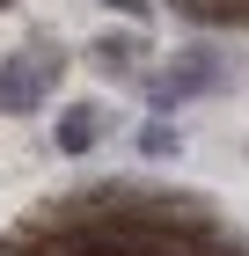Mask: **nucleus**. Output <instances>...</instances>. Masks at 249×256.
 <instances>
[{
	"instance_id": "obj_6",
	"label": "nucleus",
	"mask_w": 249,
	"mask_h": 256,
	"mask_svg": "<svg viewBox=\"0 0 249 256\" xmlns=\"http://www.w3.org/2000/svg\"><path fill=\"white\" fill-rule=\"evenodd\" d=\"M96 8H117V15H132V22L147 15V0H96Z\"/></svg>"
},
{
	"instance_id": "obj_2",
	"label": "nucleus",
	"mask_w": 249,
	"mask_h": 256,
	"mask_svg": "<svg viewBox=\"0 0 249 256\" xmlns=\"http://www.w3.org/2000/svg\"><path fill=\"white\" fill-rule=\"evenodd\" d=\"M59 66H66V52H59L52 37H30L22 52H8V59H0V118H30V110H44Z\"/></svg>"
},
{
	"instance_id": "obj_1",
	"label": "nucleus",
	"mask_w": 249,
	"mask_h": 256,
	"mask_svg": "<svg viewBox=\"0 0 249 256\" xmlns=\"http://www.w3.org/2000/svg\"><path fill=\"white\" fill-rule=\"evenodd\" d=\"M220 80H227V52L198 37V44H183V52H176V59L161 66V74H147V102L161 110V118H169V110H183V102L212 96Z\"/></svg>"
},
{
	"instance_id": "obj_4",
	"label": "nucleus",
	"mask_w": 249,
	"mask_h": 256,
	"mask_svg": "<svg viewBox=\"0 0 249 256\" xmlns=\"http://www.w3.org/2000/svg\"><path fill=\"white\" fill-rule=\"evenodd\" d=\"M88 59H96L103 74H139V66H147V37H139V30H103V37L88 44Z\"/></svg>"
},
{
	"instance_id": "obj_3",
	"label": "nucleus",
	"mask_w": 249,
	"mask_h": 256,
	"mask_svg": "<svg viewBox=\"0 0 249 256\" xmlns=\"http://www.w3.org/2000/svg\"><path fill=\"white\" fill-rule=\"evenodd\" d=\"M96 139H103V110H96V102H66V110H59V124H52V146H59L66 161L96 154Z\"/></svg>"
},
{
	"instance_id": "obj_5",
	"label": "nucleus",
	"mask_w": 249,
	"mask_h": 256,
	"mask_svg": "<svg viewBox=\"0 0 249 256\" xmlns=\"http://www.w3.org/2000/svg\"><path fill=\"white\" fill-rule=\"evenodd\" d=\"M139 154H147V161H176V154H183V132H176V124L154 110V118L139 124Z\"/></svg>"
}]
</instances>
